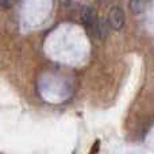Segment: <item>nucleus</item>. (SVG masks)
Segmentation results:
<instances>
[{
  "instance_id": "obj_1",
  "label": "nucleus",
  "mask_w": 154,
  "mask_h": 154,
  "mask_svg": "<svg viewBox=\"0 0 154 154\" xmlns=\"http://www.w3.org/2000/svg\"><path fill=\"white\" fill-rule=\"evenodd\" d=\"M125 14L120 10L119 7H114L111 8V11L108 12V19H107V23L111 29L114 30H122L125 26Z\"/></svg>"
},
{
  "instance_id": "obj_2",
  "label": "nucleus",
  "mask_w": 154,
  "mask_h": 154,
  "mask_svg": "<svg viewBox=\"0 0 154 154\" xmlns=\"http://www.w3.org/2000/svg\"><path fill=\"white\" fill-rule=\"evenodd\" d=\"M81 22L87 27L95 26V23L97 22V16H96V12L92 7H89V5L82 7V10H81Z\"/></svg>"
},
{
  "instance_id": "obj_3",
  "label": "nucleus",
  "mask_w": 154,
  "mask_h": 154,
  "mask_svg": "<svg viewBox=\"0 0 154 154\" xmlns=\"http://www.w3.org/2000/svg\"><path fill=\"white\" fill-rule=\"evenodd\" d=\"M150 0H130V10L133 14L135 15H139V14L145 12V10L147 8Z\"/></svg>"
},
{
  "instance_id": "obj_4",
  "label": "nucleus",
  "mask_w": 154,
  "mask_h": 154,
  "mask_svg": "<svg viewBox=\"0 0 154 154\" xmlns=\"http://www.w3.org/2000/svg\"><path fill=\"white\" fill-rule=\"evenodd\" d=\"M108 23L107 22H103V20H99L95 23V26H93V29H95V34L97 38H104L107 35V32H108Z\"/></svg>"
},
{
  "instance_id": "obj_5",
  "label": "nucleus",
  "mask_w": 154,
  "mask_h": 154,
  "mask_svg": "<svg viewBox=\"0 0 154 154\" xmlns=\"http://www.w3.org/2000/svg\"><path fill=\"white\" fill-rule=\"evenodd\" d=\"M15 0H0V7L2 8H7V7H11L14 4Z\"/></svg>"
}]
</instances>
